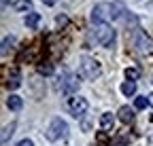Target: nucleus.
Masks as SVG:
<instances>
[{"label": "nucleus", "mask_w": 153, "mask_h": 146, "mask_svg": "<svg viewBox=\"0 0 153 146\" xmlns=\"http://www.w3.org/2000/svg\"><path fill=\"white\" fill-rule=\"evenodd\" d=\"M147 104H149L147 95H145V98H136V100H134V108H136V110H143V108H147Z\"/></svg>", "instance_id": "6ab92c4d"}, {"label": "nucleus", "mask_w": 153, "mask_h": 146, "mask_svg": "<svg viewBox=\"0 0 153 146\" xmlns=\"http://www.w3.org/2000/svg\"><path fill=\"white\" fill-rule=\"evenodd\" d=\"M68 108H70V112L79 119V117H83L85 112H87V108H89V104H87V100L85 98H70V102H68Z\"/></svg>", "instance_id": "423d86ee"}, {"label": "nucleus", "mask_w": 153, "mask_h": 146, "mask_svg": "<svg viewBox=\"0 0 153 146\" xmlns=\"http://www.w3.org/2000/svg\"><path fill=\"white\" fill-rule=\"evenodd\" d=\"M19 85H22V74H19V70H13L11 74H9V81H7V87L11 91H15Z\"/></svg>", "instance_id": "f8f14e48"}, {"label": "nucleus", "mask_w": 153, "mask_h": 146, "mask_svg": "<svg viewBox=\"0 0 153 146\" xmlns=\"http://www.w3.org/2000/svg\"><path fill=\"white\" fill-rule=\"evenodd\" d=\"M121 93H123L126 98L134 95V93H136V83H134V81H126V83L121 85Z\"/></svg>", "instance_id": "2eb2a0df"}, {"label": "nucleus", "mask_w": 153, "mask_h": 146, "mask_svg": "<svg viewBox=\"0 0 153 146\" xmlns=\"http://www.w3.org/2000/svg\"><path fill=\"white\" fill-rule=\"evenodd\" d=\"M94 36H96V43H100L102 47H113L115 43V30L108 26V23H98L94 26Z\"/></svg>", "instance_id": "7ed1b4c3"}, {"label": "nucleus", "mask_w": 153, "mask_h": 146, "mask_svg": "<svg viewBox=\"0 0 153 146\" xmlns=\"http://www.w3.org/2000/svg\"><path fill=\"white\" fill-rule=\"evenodd\" d=\"M38 72H41V74H51V72H53V66H51L49 62L38 64Z\"/></svg>", "instance_id": "aec40b11"}, {"label": "nucleus", "mask_w": 153, "mask_h": 146, "mask_svg": "<svg viewBox=\"0 0 153 146\" xmlns=\"http://www.w3.org/2000/svg\"><path fill=\"white\" fill-rule=\"evenodd\" d=\"M45 138H47L49 142H57L60 138H62V140L68 138V123H66L64 119H60V117H55V119L49 123V127H47Z\"/></svg>", "instance_id": "f03ea898"}, {"label": "nucleus", "mask_w": 153, "mask_h": 146, "mask_svg": "<svg viewBox=\"0 0 153 146\" xmlns=\"http://www.w3.org/2000/svg\"><path fill=\"white\" fill-rule=\"evenodd\" d=\"M24 23H26L28 30H36L38 23H41V15H38V13H28V15L24 17Z\"/></svg>", "instance_id": "9b49d317"}, {"label": "nucleus", "mask_w": 153, "mask_h": 146, "mask_svg": "<svg viewBox=\"0 0 153 146\" xmlns=\"http://www.w3.org/2000/svg\"><path fill=\"white\" fill-rule=\"evenodd\" d=\"M15 43H17V38L15 36H4V40H2V55H7L9 51H13V47H15Z\"/></svg>", "instance_id": "4468645a"}, {"label": "nucleus", "mask_w": 153, "mask_h": 146, "mask_svg": "<svg viewBox=\"0 0 153 146\" xmlns=\"http://www.w3.org/2000/svg\"><path fill=\"white\" fill-rule=\"evenodd\" d=\"M117 114H119V121H121V123H132V121H134V108L121 106L119 110H117Z\"/></svg>", "instance_id": "9d476101"}, {"label": "nucleus", "mask_w": 153, "mask_h": 146, "mask_svg": "<svg viewBox=\"0 0 153 146\" xmlns=\"http://www.w3.org/2000/svg\"><path fill=\"white\" fill-rule=\"evenodd\" d=\"M79 70H81V74H83L87 81H96V79L102 74L100 62L94 59V57H89V55H81V57H79Z\"/></svg>", "instance_id": "f257e3e1"}, {"label": "nucleus", "mask_w": 153, "mask_h": 146, "mask_svg": "<svg viewBox=\"0 0 153 146\" xmlns=\"http://www.w3.org/2000/svg\"><path fill=\"white\" fill-rule=\"evenodd\" d=\"M13 9H15V11H19V13L30 11V9H32V0H17V2L13 4Z\"/></svg>", "instance_id": "dca6fc26"}, {"label": "nucleus", "mask_w": 153, "mask_h": 146, "mask_svg": "<svg viewBox=\"0 0 153 146\" xmlns=\"http://www.w3.org/2000/svg\"><path fill=\"white\" fill-rule=\"evenodd\" d=\"M147 100H149V104L153 106V93H149V95H147Z\"/></svg>", "instance_id": "b1692460"}, {"label": "nucleus", "mask_w": 153, "mask_h": 146, "mask_svg": "<svg viewBox=\"0 0 153 146\" xmlns=\"http://www.w3.org/2000/svg\"><path fill=\"white\" fill-rule=\"evenodd\" d=\"M55 21H57V26H66V23H68V17H66V15H60Z\"/></svg>", "instance_id": "412c9836"}, {"label": "nucleus", "mask_w": 153, "mask_h": 146, "mask_svg": "<svg viewBox=\"0 0 153 146\" xmlns=\"http://www.w3.org/2000/svg\"><path fill=\"white\" fill-rule=\"evenodd\" d=\"M7 106H9V110L19 112V110L24 108V100L19 98V95H15V93H11V95H9V100H7Z\"/></svg>", "instance_id": "1a4fd4ad"}, {"label": "nucleus", "mask_w": 153, "mask_h": 146, "mask_svg": "<svg viewBox=\"0 0 153 146\" xmlns=\"http://www.w3.org/2000/svg\"><path fill=\"white\" fill-rule=\"evenodd\" d=\"M108 19H111V2H100V4H96L94 11H91V21H94V26L106 23Z\"/></svg>", "instance_id": "20e7f679"}, {"label": "nucleus", "mask_w": 153, "mask_h": 146, "mask_svg": "<svg viewBox=\"0 0 153 146\" xmlns=\"http://www.w3.org/2000/svg\"><path fill=\"white\" fill-rule=\"evenodd\" d=\"M17 146H34V142H32V140H28V138H26V140H22V142H19V144H17Z\"/></svg>", "instance_id": "4be33fe9"}, {"label": "nucleus", "mask_w": 153, "mask_h": 146, "mask_svg": "<svg viewBox=\"0 0 153 146\" xmlns=\"http://www.w3.org/2000/svg\"><path fill=\"white\" fill-rule=\"evenodd\" d=\"M113 125H115V117L111 112H104L100 117V127H102L104 131H108V129H113Z\"/></svg>", "instance_id": "ddd939ff"}, {"label": "nucleus", "mask_w": 153, "mask_h": 146, "mask_svg": "<svg viewBox=\"0 0 153 146\" xmlns=\"http://www.w3.org/2000/svg\"><path fill=\"white\" fill-rule=\"evenodd\" d=\"M15 127H17V123H11V125H7L4 129H2V146L9 142V138L15 134Z\"/></svg>", "instance_id": "f3484780"}, {"label": "nucleus", "mask_w": 153, "mask_h": 146, "mask_svg": "<svg viewBox=\"0 0 153 146\" xmlns=\"http://www.w3.org/2000/svg\"><path fill=\"white\" fill-rule=\"evenodd\" d=\"M136 49H138V53H143V55H151V53H153V40L149 38L147 34L138 32V38H136Z\"/></svg>", "instance_id": "0eeeda50"}, {"label": "nucleus", "mask_w": 153, "mask_h": 146, "mask_svg": "<svg viewBox=\"0 0 153 146\" xmlns=\"http://www.w3.org/2000/svg\"><path fill=\"white\" fill-rule=\"evenodd\" d=\"M60 81H62L60 89H62L64 95H72V93L79 91V76H76V74H64Z\"/></svg>", "instance_id": "39448f33"}, {"label": "nucleus", "mask_w": 153, "mask_h": 146, "mask_svg": "<svg viewBox=\"0 0 153 146\" xmlns=\"http://www.w3.org/2000/svg\"><path fill=\"white\" fill-rule=\"evenodd\" d=\"M123 15H126V4L121 2V0H115V2H111V19H113V21L121 19Z\"/></svg>", "instance_id": "6e6552de"}, {"label": "nucleus", "mask_w": 153, "mask_h": 146, "mask_svg": "<svg viewBox=\"0 0 153 146\" xmlns=\"http://www.w3.org/2000/svg\"><path fill=\"white\" fill-rule=\"evenodd\" d=\"M55 2H57V0H43V4H45V7H53Z\"/></svg>", "instance_id": "5701e85b"}, {"label": "nucleus", "mask_w": 153, "mask_h": 146, "mask_svg": "<svg viewBox=\"0 0 153 146\" xmlns=\"http://www.w3.org/2000/svg\"><path fill=\"white\" fill-rule=\"evenodd\" d=\"M9 2H11V0H2V9H7V7H9Z\"/></svg>", "instance_id": "393cba45"}, {"label": "nucleus", "mask_w": 153, "mask_h": 146, "mask_svg": "<svg viewBox=\"0 0 153 146\" xmlns=\"http://www.w3.org/2000/svg\"><path fill=\"white\" fill-rule=\"evenodd\" d=\"M138 76H140V72H138L136 68H128V70H126V79H128V81H134V83H136Z\"/></svg>", "instance_id": "a211bd4d"}]
</instances>
